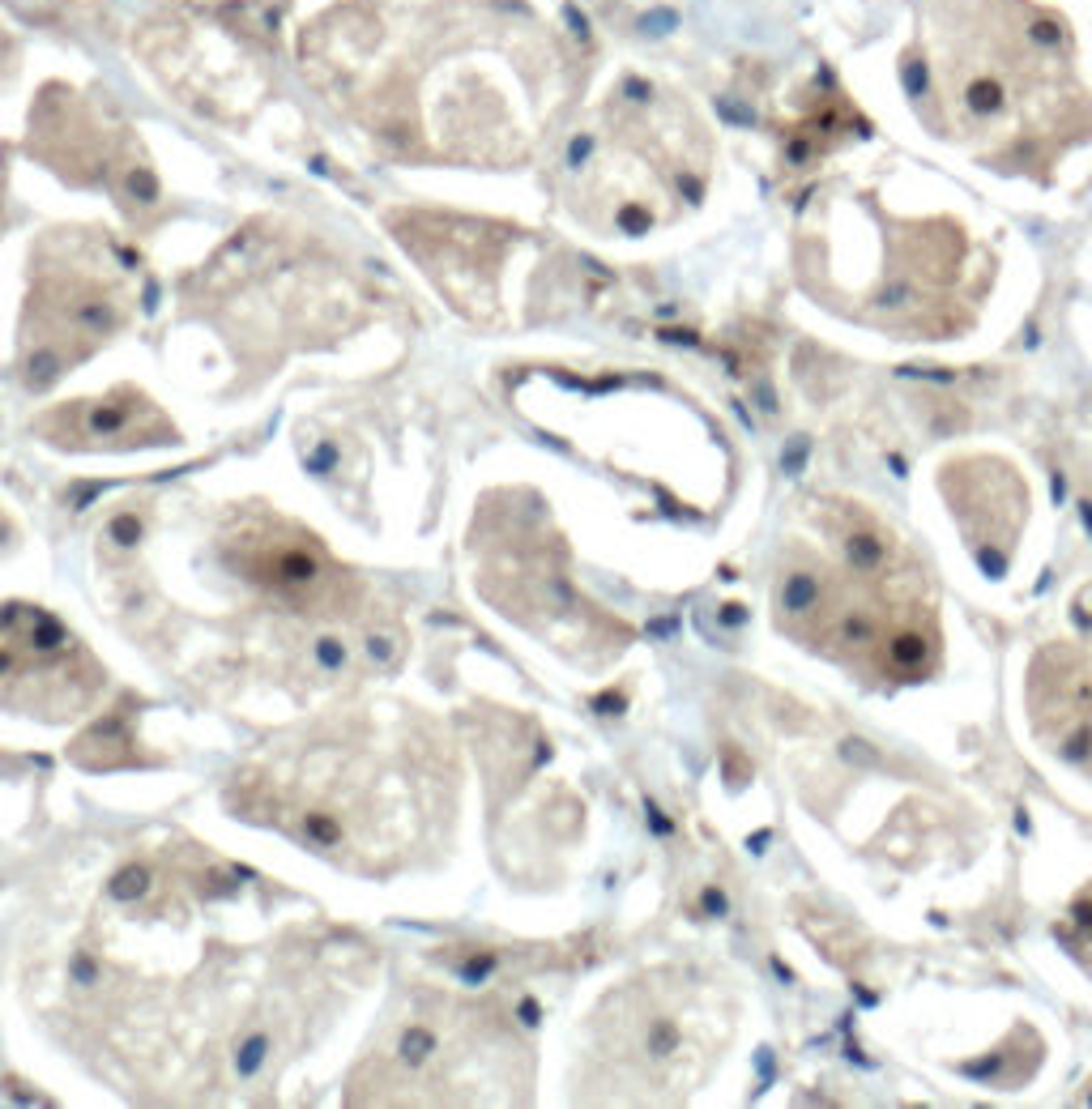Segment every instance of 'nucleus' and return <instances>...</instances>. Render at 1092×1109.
<instances>
[{
    "label": "nucleus",
    "mask_w": 1092,
    "mask_h": 1109,
    "mask_svg": "<svg viewBox=\"0 0 1092 1109\" xmlns=\"http://www.w3.org/2000/svg\"><path fill=\"white\" fill-rule=\"evenodd\" d=\"M128 290L120 265H103L99 256L78 261V252L56 256L35 274V290L21 316V380L26 389H48L69 368L90 359L112 342L128 320Z\"/></svg>",
    "instance_id": "f257e3e1"
},
{
    "label": "nucleus",
    "mask_w": 1092,
    "mask_h": 1109,
    "mask_svg": "<svg viewBox=\"0 0 1092 1109\" xmlns=\"http://www.w3.org/2000/svg\"><path fill=\"white\" fill-rule=\"evenodd\" d=\"M218 559L240 580L304 619H346L359 602L355 572H346L316 534L270 508L235 516L218 542Z\"/></svg>",
    "instance_id": "f03ea898"
},
{
    "label": "nucleus",
    "mask_w": 1092,
    "mask_h": 1109,
    "mask_svg": "<svg viewBox=\"0 0 1092 1109\" xmlns=\"http://www.w3.org/2000/svg\"><path fill=\"white\" fill-rule=\"evenodd\" d=\"M103 692V666L64 623L30 602L0 606V708L73 721Z\"/></svg>",
    "instance_id": "7ed1b4c3"
},
{
    "label": "nucleus",
    "mask_w": 1092,
    "mask_h": 1109,
    "mask_svg": "<svg viewBox=\"0 0 1092 1109\" xmlns=\"http://www.w3.org/2000/svg\"><path fill=\"white\" fill-rule=\"evenodd\" d=\"M35 432L56 448H85V452H115V448H145V444H176V423L158 410L154 397H145L137 384L107 389L103 397H78L60 402L35 418Z\"/></svg>",
    "instance_id": "20e7f679"
},
{
    "label": "nucleus",
    "mask_w": 1092,
    "mask_h": 1109,
    "mask_svg": "<svg viewBox=\"0 0 1092 1109\" xmlns=\"http://www.w3.org/2000/svg\"><path fill=\"white\" fill-rule=\"evenodd\" d=\"M9 538H14V530H9V516L0 512V546H9Z\"/></svg>",
    "instance_id": "39448f33"
}]
</instances>
